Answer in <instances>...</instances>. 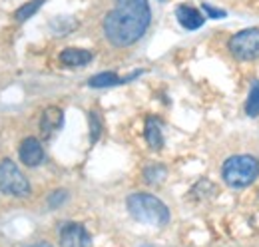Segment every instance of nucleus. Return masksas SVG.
Listing matches in <instances>:
<instances>
[{
  "instance_id": "nucleus-1",
  "label": "nucleus",
  "mask_w": 259,
  "mask_h": 247,
  "mask_svg": "<svg viewBox=\"0 0 259 247\" xmlns=\"http://www.w3.org/2000/svg\"><path fill=\"white\" fill-rule=\"evenodd\" d=\"M118 6L106 14L104 34L114 46H130L138 42L150 26L152 10L148 0H116Z\"/></svg>"
},
{
  "instance_id": "nucleus-2",
  "label": "nucleus",
  "mask_w": 259,
  "mask_h": 247,
  "mask_svg": "<svg viewBox=\"0 0 259 247\" xmlns=\"http://www.w3.org/2000/svg\"><path fill=\"white\" fill-rule=\"evenodd\" d=\"M128 212L134 219L146 225L163 227L169 221V210L160 197L152 193H132L128 197Z\"/></svg>"
},
{
  "instance_id": "nucleus-3",
  "label": "nucleus",
  "mask_w": 259,
  "mask_h": 247,
  "mask_svg": "<svg viewBox=\"0 0 259 247\" xmlns=\"http://www.w3.org/2000/svg\"><path fill=\"white\" fill-rule=\"evenodd\" d=\"M222 176L231 187H247L259 178V159L253 155H231L222 168Z\"/></svg>"
},
{
  "instance_id": "nucleus-4",
  "label": "nucleus",
  "mask_w": 259,
  "mask_h": 247,
  "mask_svg": "<svg viewBox=\"0 0 259 247\" xmlns=\"http://www.w3.org/2000/svg\"><path fill=\"white\" fill-rule=\"evenodd\" d=\"M0 191L6 195H12V197H28L30 195L28 178L8 157L0 161Z\"/></svg>"
},
{
  "instance_id": "nucleus-5",
  "label": "nucleus",
  "mask_w": 259,
  "mask_h": 247,
  "mask_svg": "<svg viewBox=\"0 0 259 247\" xmlns=\"http://www.w3.org/2000/svg\"><path fill=\"white\" fill-rule=\"evenodd\" d=\"M229 52L237 60H255L259 58V28H247L237 32L229 40Z\"/></svg>"
},
{
  "instance_id": "nucleus-6",
  "label": "nucleus",
  "mask_w": 259,
  "mask_h": 247,
  "mask_svg": "<svg viewBox=\"0 0 259 247\" xmlns=\"http://www.w3.org/2000/svg\"><path fill=\"white\" fill-rule=\"evenodd\" d=\"M60 245L62 247H92V237L82 223L66 221L60 227Z\"/></svg>"
},
{
  "instance_id": "nucleus-7",
  "label": "nucleus",
  "mask_w": 259,
  "mask_h": 247,
  "mask_svg": "<svg viewBox=\"0 0 259 247\" xmlns=\"http://www.w3.org/2000/svg\"><path fill=\"white\" fill-rule=\"evenodd\" d=\"M18 155L22 159L24 166L28 168H36L42 163L44 159V150H42V144L36 140V138H26L22 144H20V150H18Z\"/></svg>"
},
{
  "instance_id": "nucleus-8",
  "label": "nucleus",
  "mask_w": 259,
  "mask_h": 247,
  "mask_svg": "<svg viewBox=\"0 0 259 247\" xmlns=\"http://www.w3.org/2000/svg\"><path fill=\"white\" fill-rule=\"evenodd\" d=\"M176 16H178V22H180L186 30H197V28H201V26H203V22H205V16H203L197 8L188 6V4L178 6Z\"/></svg>"
},
{
  "instance_id": "nucleus-9",
  "label": "nucleus",
  "mask_w": 259,
  "mask_h": 247,
  "mask_svg": "<svg viewBox=\"0 0 259 247\" xmlns=\"http://www.w3.org/2000/svg\"><path fill=\"white\" fill-rule=\"evenodd\" d=\"M62 122H64V114L60 108H46L44 114H42V120H40V130H42V136L44 138H50L54 132H58L62 128Z\"/></svg>"
},
{
  "instance_id": "nucleus-10",
  "label": "nucleus",
  "mask_w": 259,
  "mask_h": 247,
  "mask_svg": "<svg viewBox=\"0 0 259 247\" xmlns=\"http://www.w3.org/2000/svg\"><path fill=\"white\" fill-rule=\"evenodd\" d=\"M142 72H134L132 76L128 78H120L118 74H114V72H104V74H98V76H92L90 78V82H88V86L90 88H108V86H118V84H124V82H130L132 78H136V76H140Z\"/></svg>"
},
{
  "instance_id": "nucleus-11",
  "label": "nucleus",
  "mask_w": 259,
  "mask_h": 247,
  "mask_svg": "<svg viewBox=\"0 0 259 247\" xmlns=\"http://www.w3.org/2000/svg\"><path fill=\"white\" fill-rule=\"evenodd\" d=\"M90 60H92V52L84 48H66L60 54V62L66 66H86Z\"/></svg>"
},
{
  "instance_id": "nucleus-12",
  "label": "nucleus",
  "mask_w": 259,
  "mask_h": 247,
  "mask_svg": "<svg viewBox=\"0 0 259 247\" xmlns=\"http://www.w3.org/2000/svg\"><path fill=\"white\" fill-rule=\"evenodd\" d=\"M146 142L152 150H162L163 146V136L160 122L156 118H148L146 120Z\"/></svg>"
},
{
  "instance_id": "nucleus-13",
  "label": "nucleus",
  "mask_w": 259,
  "mask_h": 247,
  "mask_svg": "<svg viewBox=\"0 0 259 247\" xmlns=\"http://www.w3.org/2000/svg\"><path fill=\"white\" fill-rule=\"evenodd\" d=\"M245 112L251 118L259 116V80L251 82V90H249V98H247V104H245Z\"/></svg>"
},
{
  "instance_id": "nucleus-14",
  "label": "nucleus",
  "mask_w": 259,
  "mask_h": 247,
  "mask_svg": "<svg viewBox=\"0 0 259 247\" xmlns=\"http://www.w3.org/2000/svg\"><path fill=\"white\" fill-rule=\"evenodd\" d=\"M46 0H30V2H26V4H22L16 12H14V16H16V20L18 22H24V20H28L30 16H34L38 10H40V6L44 4Z\"/></svg>"
},
{
  "instance_id": "nucleus-15",
  "label": "nucleus",
  "mask_w": 259,
  "mask_h": 247,
  "mask_svg": "<svg viewBox=\"0 0 259 247\" xmlns=\"http://www.w3.org/2000/svg\"><path fill=\"white\" fill-rule=\"evenodd\" d=\"M165 168L163 166H150V168H146L144 170V180L148 182V184H160L163 178H165Z\"/></svg>"
},
{
  "instance_id": "nucleus-16",
  "label": "nucleus",
  "mask_w": 259,
  "mask_h": 247,
  "mask_svg": "<svg viewBox=\"0 0 259 247\" xmlns=\"http://www.w3.org/2000/svg\"><path fill=\"white\" fill-rule=\"evenodd\" d=\"M100 134H102V120H100L96 110H92L90 112V140H92V144H96Z\"/></svg>"
},
{
  "instance_id": "nucleus-17",
  "label": "nucleus",
  "mask_w": 259,
  "mask_h": 247,
  "mask_svg": "<svg viewBox=\"0 0 259 247\" xmlns=\"http://www.w3.org/2000/svg\"><path fill=\"white\" fill-rule=\"evenodd\" d=\"M66 199H68V193H66L64 189H56V191L48 197V205H50V208H60Z\"/></svg>"
},
{
  "instance_id": "nucleus-18",
  "label": "nucleus",
  "mask_w": 259,
  "mask_h": 247,
  "mask_svg": "<svg viewBox=\"0 0 259 247\" xmlns=\"http://www.w3.org/2000/svg\"><path fill=\"white\" fill-rule=\"evenodd\" d=\"M203 12H207L211 18H224L226 16V10H220V8H213L211 4H203Z\"/></svg>"
},
{
  "instance_id": "nucleus-19",
  "label": "nucleus",
  "mask_w": 259,
  "mask_h": 247,
  "mask_svg": "<svg viewBox=\"0 0 259 247\" xmlns=\"http://www.w3.org/2000/svg\"><path fill=\"white\" fill-rule=\"evenodd\" d=\"M28 247H52L50 243H34V245H28Z\"/></svg>"
},
{
  "instance_id": "nucleus-20",
  "label": "nucleus",
  "mask_w": 259,
  "mask_h": 247,
  "mask_svg": "<svg viewBox=\"0 0 259 247\" xmlns=\"http://www.w3.org/2000/svg\"><path fill=\"white\" fill-rule=\"evenodd\" d=\"M144 247H150V245H144Z\"/></svg>"
}]
</instances>
